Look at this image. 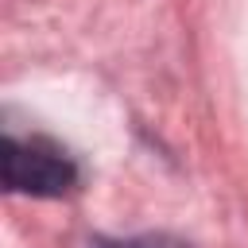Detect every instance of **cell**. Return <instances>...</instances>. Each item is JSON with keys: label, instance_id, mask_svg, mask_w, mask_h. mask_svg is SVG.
<instances>
[{"label": "cell", "instance_id": "7a4b0ae2", "mask_svg": "<svg viewBox=\"0 0 248 248\" xmlns=\"http://www.w3.org/2000/svg\"><path fill=\"white\" fill-rule=\"evenodd\" d=\"M85 248H186V244L167 232H140V236H93Z\"/></svg>", "mask_w": 248, "mask_h": 248}, {"label": "cell", "instance_id": "6da1fadb", "mask_svg": "<svg viewBox=\"0 0 248 248\" xmlns=\"http://www.w3.org/2000/svg\"><path fill=\"white\" fill-rule=\"evenodd\" d=\"M0 178L8 194L27 198H66L78 190L81 170L66 147L43 136H4L0 140Z\"/></svg>", "mask_w": 248, "mask_h": 248}]
</instances>
